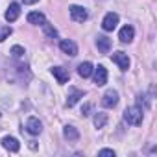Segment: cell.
I'll list each match as a JSON object with an SVG mask.
<instances>
[{"label":"cell","instance_id":"2","mask_svg":"<svg viewBox=\"0 0 157 157\" xmlns=\"http://www.w3.org/2000/svg\"><path fill=\"white\" fill-rule=\"evenodd\" d=\"M117 104H118V93H117V91H113V89L105 91V94L102 96V105H104V107H107V109H113Z\"/></svg>","mask_w":157,"mask_h":157},{"label":"cell","instance_id":"11","mask_svg":"<svg viewBox=\"0 0 157 157\" xmlns=\"http://www.w3.org/2000/svg\"><path fill=\"white\" fill-rule=\"evenodd\" d=\"M2 146L8 150V151H19V148H21V142L15 139V137H4L2 139Z\"/></svg>","mask_w":157,"mask_h":157},{"label":"cell","instance_id":"8","mask_svg":"<svg viewBox=\"0 0 157 157\" xmlns=\"http://www.w3.org/2000/svg\"><path fill=\"white\" fill-rule=\"evenodd\" d=\"M26 131L32 133V135H39V133L43 131V124L39 122V118H35V117L28 118V122H26Z\"/></svg>","mask_w":157,"mask_h":157},{"label":"cell","instance_id":"22","mask_svg":"<svg viewBox=\"0 0 157 157\" xmlns=\"http://www.w3.org/2000/svg\"><path fill=\"white\" fill-rule=\"evenodd\" d=\"M98 155H102V157H115V151L109 150V148H104V150L98 151Z\"/></svg>","mask_w":157,"mask_h":157},{"label":"cell","instance_id":"18","mask_svg":"<svg viewBox=\"0 0 157 157\" xmlns=\"http://www.w3.org/2000/svg\"><path fill=\"white\" fill-rule=\"evenodd\" d=\"M93 122H94V126H96L98 129L104 128V126L107 124V113H96L94 118H93Z\"/></svg>","mask_w":157,"mask_h":157},{"label":"cell","instance_id":"14","mask_svg":"<svg viewBox=\"0 0 157 157\" xmlns=\"http://www.w3.org/2000/svg\"><path fill=\"white\" fill-rule=\"evenodd\" d=\"M96 46H98V50H100L102 54H107V52L111 50V39L105 37V35H100V37L96 39Z\"/></svg>","mask_w":157,"mask_h":157},{"label":"cell","instance_id":"3","mask_svg":"<svg viewBox=\"0 0 157 157\" xmlns=\"http://www.w3.org/2000/svg\"><path fill=\"white\" fill-rule=\"evenodd\" d=\"M93 74H94V83L98 87H102V85L107 83V70H105L104 65H98L96 68H93Z\"/></svg>","mask_w":157,"mask_h":157},{"label":"cell","instance_id":"21","mask_svg":"<svg viewBox=\"0 0 157 157\" xmlns=\"http://www.w3.org/2000/svg\"><path fill=\"white\" fill-rule=\"evenodd\" d=\"M41 26L44 28V33H46L48 37H56V35H57V30H56L54 26H50V24H46V22H44V24H41Z\"/></svg>","mask_w":157,"mask_h":157},{"label":"cell","instance_id":"24","mask_svg":"<svg viewBox=\"0 0 157 157\" xmlns=\"http://www.w3.org/2000/svg\"><path fill=\"white\" fill-rule=\"evenodd\" d=\"M37 0H24V4H35Z\"/></svg>","mask_w":157,"mask_h":157},{"label":"cell","instance_id":"19","mask_svg":"<svg viewBox=\"0 0 157 157\" xmlns=\"http://www.w3.org/2000/svg\"><path fill=\"white\" fill-rule=\"evenodd\" d=\"M11 33H13L11 26H4V28H0V43H4V41H6Z\"/></svg>","mask_w":157,"mask_h":157},{"label":"cell","instance_id":"1","mask_svg":"<svg viewBox=\"0 0 157 157\" xmlns=\"http://www.w3.org/2000/svg\"><path fill=\"white\" fill-rule=\"evenodd\" d=\"M142 117H144V113H142V109H140L139 105H131V107H128V109L124 111V120H126L128 124H131V126L142 124Z\"/></svg>","mask_w":157,"mask_h":157},{"label":"cell","instance_id":"16","mask_svg":"<svg viewBox=\"0 0 157 157\" xmlns=\"http://www.w3.org/2000/svg\"><path fill=\"white\" fill-rule=\"evenodd\" d=\"M93 63H89V61H85V63H80V67H78V74H80L82 78H89L91 74H93Z\"/></svg>","mask_w":157,"mask_h":157},{"label":"cell","instance_id":"23","mask_svg":"<svg viewBox=\"0 0 157 157\" xmlns=\"http://www.w3.org/2000/svg\"><path fill=\"white\" fill-rule=\"evenodd\" d=\"M91 109H93V105H91V104H85V105L82 107V115H83V117L91 115Z\"/></svg>","mask_w":157,"mask_h":157},{"label":"cell","instance_id":"15","mask_svg":"<svg viewBox=\"0 0 157 157\" xmlns=\"http://www.w3.org/2000/svg\"><path fill=\"white\" fill-rule=\"evenodd\" d=\"M80 98H83V91H80V89H70V94L67 98V107L76 105V102L80 100Z\"/></svg>","mask_w":157,"mask_h":157},{"label":"cell","instance_id":"9","mask_svg":"<svg viewBox=\"0 0 157 157\" xmlns=\"http://www.w3.org/2000/svg\"><path fill=\"white\" fill-rule=\"evenodd\" d=\"M19 15H21V6L17 2H13V4H10V8H8V11H6L4 17H6L8 22H15L19 19Z\"/></svg>","mask_w":157,"mask_h":157},{"label":"cell","instance_id":"7","mask_svg":"<svg viewBox=\"0 0 157 157\" xmlns=\"http://www.w3.org/2000/svg\"><path fill=\"white\" fill-rule=\"evenodd\" d=\"M59 48H61L63 54H67V56H70V57H74V56L78 54V46H76V43L70 41V39H63V41L59 43Z\"/></svg>","mask_w":157,"mask_h":157},{"label":"cell","instance_id":"13","mask_svg":"<svg viewBox=\"0 0 157 157\" xmlns=\"http://www.w3.org/2000/svg\"><path fill=\"white\" fill-rule=\"evenodd\" d=\"M63 135H65V139H67L68 142H76L78 139H80V131H78L74 126H65Z\"/></svg>","mask_w":157,"mask_h":157},{"label":"cell","instance_id":"20","mask_svg":"<svg viewBox=\"0 0 157 157\" xmlns=\"http://www.w3.org/2000/svg\"><path fill=\"white\" fill-rule=\"evenodd\" d=\"M24 54H26V52H24V48H22V46H19V44H15V46L11 48V56H13L15 59H21V57H24Z\"/></svg>","mask_w":157,"mask_h":157},{"label":"cell","instance_id":"5","mask_svg":"<svg viewBox=\"0 0 157 157\" xmlns=\"http://www.w3.org/2000/svg\"><path fill=\"white\" fill-rule=\"evenodd\" d=\"M111 59H113V63L118 65L120 70H128V68H129V57H128V54H124V52H115V54L111 56Z\"/></svg>","mask_w":157,"mask_h":157},{"label":"cell","instance_id":"12","mask_svg":"<svg viewBox=\"0 0 157 157\" xmlns=\"http://www.w3.org/2000/svg\"><path fill=\"white\" fill-rule=\"evenodd\" d=\"M52 74H54V78L57 80V83H67L68 82V72L63 67H54L52 68Z\"/></svg>","mask_w":157,"mask_h":157},{"label":"cell","instance_id":"10","mask_svg":"<svg viewBox=\"0 0 157 157\" xmlns=\"http://www.w3.org/2000/svg\"><path fill=\"white\" fill-rule=\"evenodd\" d=\"M133 37H135V30H133V26H124L122 30H120V33H118V39L122 41V43H131L133 41Z\"/></svg>","mask_w":157,"mask_h":157},{"label":"cell","instance_id":"4","mask_svg":"<svg viewBox=\"0 0 157 157\" xmlns=\"http://www.w3.org/2000/svg\"><path fill=\"white\" fill-rule=\"evenodd\" d=\"M70 17H72V21H76V22H83V21H87L89 13H87V10L82 8V6H70Z\"/></svg>","mask_w":157,"mask_h":157},{"label":"cell","instance_id":"6","mask_svg":"<svg viewBox=\"0 0 157 157\" xmlns=\"http://www.w3.org/2000/svg\"><path fill=\"white\" fill-rule=\"evenodd\" d=\"M117 24H118V15L117 13H107L104 17V21H102V28L105 32H113L117 28Z\"/></svg>","mask_w":157,"mask_h":157},{"label":"cell","instance_id":"17","mask_svg":"<svg viewBox=\"0 0 157 157\" xmlns=\"http://www.w3.org/2000/svg\"><path fill=\"white\" fill-rule=\"evenodd\" d=\"M28 22L30 24H44L46 19L41 11H32V13H28Z\"/></svg>","mask_w":157,"mask_h":157}]
</instances>
